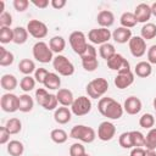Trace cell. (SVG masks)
Listing matches in <instances>:
<instances>
[{"label": "cell", "mask_w": 156, "mask_h": 156, "mask_svg": "<svg viewBox=\"0 0 156 156\" xmlns=\"http://www.w3.org/2000/svg\"><path fill=\"white\" fill-rule=\"evenodd\" d=\"M107 62V67L112 71H123V69H130V66H129V62L127 61V58H124L123 55L116 52L110 60L106 61Z\"/></svg>", "instance_id": "obj_15"}, {"label": "cell", "mask_w": 156, "mask_h": 156, "mask_svg": "<svg viewBox=\"0 0 156 156\" xmlns=\"http://www.w3.org/2000/svg\"><path fill=\"white\" fill-rule=\"evenodd\" d=\"M0 41L2 44L13 41V29L11 27H0Z\"/></svg>", "instance_id": "obj_39"}, {"label": "cell", "mask_w": 156, "mask_h": 156, "mask_svg": "<svg viewBox=\"0 0 156 156\" xmlns=\"http://www.w3.org/2000/svg\"><path fill=\"white\" fill-rule=\"evenodd\" d=\"M49 74V71L46 68H43V67H39L35 69L34 72V79L37 80V83L39 84H44V80L46 78V76Z\"/></svg>", "instance_id": "obj_44"}, {"label": "cell", "mask_w": 156, "mask_h": 156, "mask_svg": "<svg viewBox=\"0 0 156 156\" xmlns=\"http://www.w3.org/2000/svg\"><path fill=\"white\" fill-rule=\"evenodd\" d=\"M140 37L146 41V40H151L156 37V24L147 22L145 23L141 29H140Z\"/></svg>", "instance_id": "obj_31"}, {"label": "cell", "mask_w": 156, "mask_h": 156, "mask_svg": "<svg viewBox=\"0 0 156 156\" xmlns=\"http://www.w3.org/2000/svg\"><path fill=\"white\" fill-rule=\"evenodd\" d=\"M84 156H90V155H89V154H85V155H84Z\"/></svg>", "instance_id": "obj_56"}, {"label": "cell", "mask_w": 156, "mask_h": 156, "mask_svg": "<svg viewBox=\"0 0 156 156\" xmlns=\"http://www.w3.org/2000/svg\"><path fill=\"white\" fill-rule=\"evenodd\" d=\"M82 58V66L87 72H94L98 66H99V61H98V52L96 49L94 48V45L89 44L85 52L80 56Z\"/></svg>", "instance_id": "obj_7"}, {"label": "cell", "mask_w": 156, "mask_h": 156, "mask_svg": "<svg viewBox=\"0 0 156 156\" xmlns=\"http://www.w3.org/2000/svg\"><path fill=\"white\" fill-rule=\"evenodd\" d=\"M152 104H154V108H155V111H156V96L154 98V101H152Z\"/></svg>", "instance_id": "obj_55"}, {"label": "cell", "mask_w": 156, "mask_h": 156, "mask_svg": "<svg viewBox=\"0 0 156 156\" xmlns=\"http://www.w3.org/2000/svg\"><path fill=\"white\" fill-rule=\"evenodd\" d=\"M132 38V30L124 27H118L112 32V39L118 44H126L129 43Z\"/></svg>", "instance_id": "obj_18"}, {"label": "cell", "mask_w": 156, "mask_h": 156, "mask_svg": "<svg viewBox=\"0 0 156 156\" xmlns=\"http://www.w3.org/2000/svg\"><path fill=\"white\" fill-rule=\"evenodd\" d=\"M68 41H69V45H71L72 50H73L77 55H79V56H82V55L85 52V50H87V48H88V45H89V44L87 43V37H85V34H84L83 32H80V30H74V32H72V33L69 34Z\"/></svg>", "instance_id": "obj_6"}, {"label": "cell", "mask_w": 156, "mask_h": 156, "mask_svg": "<svg viewBox=\"0 0 156 156\" xmlns=\"http://www.w3.org/2000/svg\"><path fill=\"white\" fill-rule=\"evenodd\" d=\"M27 30L35 39H43L48 35V26L39 20H30L27 23Z\"/></svg>", "instance_id": "obj_11"}, {"label": "cell", "mask_w": 156, "mask_h": 156, "mask_svg": "<svg viewBox=\"0 0 156 156\" xmlns=\"http://www.w3.org/2000/svg\"><path fill=\"white\" fill-rule=\"evenodd\" d=\"M111 37H112V33L110 32V29L108 28H101V27L90 29L88 33V39L93 44H96V45H102V44L108 43Z\"/></svg>", "instance_id": "obj_9"}, {"label": "cell", "mask_w": 156, "mask_h": 156, "mask_svg": "<svg viewBox=\"0 0 156 156\" xmlns=\"http://www.w3.org/2000/svg\"><path fill=\"white\" fill-rule=\"evenodd\" d=\"M134 73L140 77V78H147L151 76L152 73V67H151V63H149L147 61H140L135 65V68H134Z\"/></svg>", "instance_id": "obj_24"}, {"label": "cell", "mask_w": 156, "mask_h": 156, "mask_svg": "<svg viewBox=\"0 0 156 156\" xmlns=\"http://www.w3.org/2000/svg\"><path fill=\"white\" fill-rule=\"evenodd\" d=\"M113 83L118 89H121V90L126 89L134 83V73L132 72V69L119 71V72H117V76L115 77Z\"/></svg>", "instance_id": "obj_13"}, {"label": "cell", "mask_w": 156, "mask_h": 156, "mask_svg": "<svg viewBox=\"0 0 156 156\" xmlns=\"http://www.w3.org/2000/svg\"><path fill=\"white\" fill-rule=\"evenodd\" d=\"M115 54H116V49H115V45L111 44V43L102 44L99 48V55H100V57L104 58V60H106V61L110 60Z\"/></svg>", "instance_id": "obj_32"}, {"label": "cell", "mask_w": 156, "mask_h": 156, "mask_svg": "<svg viewBox=\"0 0 156 156\" xmlns=\"http://www.w3.org/2000/svg\"><path fill=\"white\" fill-rule=\"evenodd\" d=\"M118 143L123 149H133V144H132L129 132H123L118 138Z\"/></svg>", "instance_id": "obj_42"}, {"label": "cell", "mask_w": 156, "mask_h": 156, "mask_svg": "<svg viewBox=\"0 0 156 156\" xmlns=\"http://www.w3.org/2000/svg\"><path fill=\"white\" fill-rule=\"evenodd\" d=\"M134 16L138 21V23H147V21L151 18L152 13H151V7L150 5L141 2L139 5H136L135 10H134Z\"/></svg>", "instance_id": "obj_16"}, {"label": "cell", "mask_w": 156, "mask_h": 156, "mask_svg": "<svg viewBox=\"0 0 156 156\" xmlns=\"http://www.w3.org/2000/svg\"><path fill=\"white\" fill-rule=\"evenodd\" d=\"M15 61V55L6 50L4 46H0V66L2 67H7V66H11Z\"/></svg>", "instance_id": "obj_33"}, {"label": "cell", "mask_w": 156, "mask_h": 156, "mask_svg": "<svg viewBox=\"0 0 156 156\" xmlns=\"http://www.w3.org/2000/svg\"><path fill=\"white\" fill-rule=\"evenodd\" d=\"M145 156H156L155 150H145Z\"/></svg>", "instance_id": "obj_52"}, {"label": "cell", "mask_w": 156, "mask_h": 156, "mask_svg": "<svg viewBox=\"0 0 156 156\" xmlns=\"http://www.w3.org/2000/svg\"><path fill=\"white\" fill-rule=\"evenodd\" d=\"M35 63L30 58H22L18 63V71L23 73L24 76H30L32 73L35 72Z\"/></svg>", "instance_id": "obj_27"}, {"label": "cell", "mask_w": 156, "mask_h": 156, "mask_svg": "<svg viewBox=\"0 0 156 156\" xmlns=\"http://www.w3.org/2000/svg\"><path fill=\"white\" fill-rule=\"evenodd\" d=\"M130 139L133 147H141L145 145V135L139 130H130Z\"/></svg>", "instance_id": "obj_37"}, {"label": "cell", "mask_w": 156, "mask_h": 156, "mask_svg": "<svg viewBox=\"0 0 156 156\" xmlns=\"http://www.w3.org/2000/svg\"><path fill=\"white\" fill-rule=\"evenodd\" d=\"M28 30L24 27H16L13 28V43L17 45H22L28 40Z\"/></svg>", "instance_id": "obj_29"}, {"label": "cell", "mask_w": 156, "mask_h": 156, "mask_svg": "<svg viewBox=\"0 0 156 156\" xmlns=\"http://www.w3.org/2000/svg\"><path fill=\"white\" fill-rule=\"evenodd\" d=\"M155 124V117L151 113H144L140 118H139V126L141 128L145 129H151Z\"/></svg>", "instance_id": "obj_40"}, {"label": "cell", "mask_w": 156, "mask_h": 156, "mask_svg": "<svg viewBox=\"0 0 156 156\" xmlns=\"http://www.w3.org/2000/svg\"><path fill=\"white\" fill-rule=\"evenodd\" d=\"M35 83L37 80L34 79V77L30 76H24L21 80H20V88L24 91V93H29L35 88Z\"/></svg>", "instance_id": "obj_36"}, {"label": "cell", "mask_w": 156, "mask_h": 156, "mask_svg": "<svg viewBox=\"0 0 156 156\" xmlns=\"http://www.w3.org/2000/svg\"><path fill=\"white\" fill-rule=\"evenodd\" d=\"M69 136L76 140H79L82 143L90 144L95 140L96 133L91 127H88L84 124H77V126L72 127V129L69 132Z\"/></svg>", "instance_id": "obj_3"}, {"label": "cell", "mask_w": 156, "mask_h": 156, "mask_svg": "<svg viewBox=\"0 0 156 156\" xmlns=\"http://www.w3.org/2000/svg\"><path fill=\"white\" fill-rule=\"evenodd\" d=\"M141 107H143V104H141V100L136 96H129L126 99L124 104H123V110L128 113V115H136L141 111Z\"/></svg>", "instance_id": "obj_17"}, {"label": "cell", "mask_w": 156, "mask_h": 156, "mask_svg": "<svg viewBox=\"0 0 156 156\" xmlns=\"http://www.w3.org/2000/svg\"><path fill=\"white\" fill-rule=\"evenodd\" d=\"M98 110L104 117H107L108 119H119L124 112L123 106L118 101L108 96L101 98L99 100Z\"/></svg>", "instance_id": "obj_1"}, {"label": "cell", "mask_w": 156, "mask_h": 156, "mask_svg": "<svg viewBox=\"0 0 156 156\" xmlns=\"http://www.w3.org/2000/svg\"><path fill=\"white\" fill-rule=\"evenodd\" d=\"M85 154V147L82 143H74L69 147V156H84Z\"/></svg>", "instance_id": "obj_43"}, {"label": "cell", "mask_w": 156, "mask_h": 156, "mask_svg": "<svg viewBox=\"0 0 156 156\" xmlns=\"http://www.w3.org/2000/svg\"><path fill=\"white\" fill-rule=\"evenodd\" d=\"M50 5L55 9V10H61L62 7L66 6V0H51Z\"/></svg>", "instance_id": "obj_50"}, {"label": "cell", "mask_w": 156, "mask_h": 156, "mask_svg": "<svg viewBox=\"0 0 156 156\" xmlns=\"http://www.w3.org/2000/svg\"><path fill=\"white\" fill-rule=\"evenodd\" d=\"M18 99H20V104H18V111L27 113V112H30V111L33 110L34 101H33V98H32L29 94L24 93V94L20 95V98H18Z\"/></svg>", "instance_id": "obj_25"}, {"label": "cell", "mask_w": 156, "mask_h": 156, "mask_svg": "<svg viewBox=\"0 0 156 156\" xmlns=\"http://www.w3.org/2000/svg\"><path fill=\"white\" fill-rule=\"evenodd\" d=\"M146 150H156V128H151L145 135V145Z\"/></svg>", "instance_id": "obj_38"}, {"label": "cell", "mask_w": 156, "mask_h": 156, "mask_svg": "<svg viewBox=\"0 0 156 156\" xmlns=\"http://www.w3.org/2000/svg\"><path fill=\"white\" fill-rule=\"evenodd\" d=\"M5 12V2L2 0H0V15Z\"/></svg>", "instance_id": "obj_54"}, {"label": "cell", "mask_w": 156, "mask_h": 156, "mask_svg": "<svg viewBox=\"0 0 156 156\" xmlns=\"http://www.w3.org/2000/svg\"><path fill=\"white\" fill-rule=\"evenodd\" d=\"M130 156H145V149L143 147H133L130 151Z\"/></svg>", "instance_id": "obj_51"}, {"label": "cell", "mask_w": 156, "mask_h": 156, "mask_svg": "<svg viewBox=\"0 0 156 156\" xmlns=\"http://www.w3.org/2000/svg\"><path fill=\"white\" fill-rule=\"evenodd\" d=\"M49 46L52 52L60 55V52H62L66 48V40L61 35H55L49 40Z\"/></svg>", "instance_id": "obj_26"}, {"label": "cell", "mask_w": 156, "mask_h": 156, "mask_svg": "<svg viewBox=\"0 0 156 156\" xmlns=\"http://www.w3.org/2000/svg\"><path fill=\"white\" fill-rule=\"evenodd\" d=\"M20 96H17L13 93H5L2 94L0 99V106L4 112L13 113L18 111V104H20Z\"/></svg>", "instance_id": "obj_10"}, {"label": "cell", "mask_w": 156, "mask_h": 156, "mask_svg": "<svg viewBox=\"0 0 156 156\" xmlns=\"http://www.w3.org/2000/svg\"><path fill=\"white\" fill-rule=\"evenodd\" d=\"M50 138H51V140H52L54 143H56V144H63V143L67 141L68 134L66 133V130H63V129H61V128H55V129L51 130Z\"/></svg>", "instance_id": "obj_34"}, {"label": "cell", "mask_w": 156, "mask_h": 156, "mask_svg": "<svg viewBox=\"0 0 156 156\" xmlns=\"http://www.w3.org/2000/svg\"><path fill=\"white\" fill-rule=\"evenodd\" d=\"M96 21L101 28H110L115 23V15L108 10H102L98 13Z\"/></svg>", "instance_id": "obj_20"}, {"label": "cell", "mask_w": 156, "mask_h": 156, "mask_svg": "<svg viewBox=\"0 0 156 156\" xmlns=\"http://www.w3.org/2000/svg\"><path fill=\"white\" fill-rule=\"evenodd\" d=\"M30 2L38 9H46L49 6V4H50L49 0H32Z\"/></svg>", "instance_id": "obj_49"}, {"label": "cell", "mask_w": 156, "mask_h": 156, "mask_svg": "<svg viewBox=\"0 0 156 156\" xmlns=\"http://www.w3.org/2000/svg\"><path fill=\"white\" fill-rule=\"evenodd\" d=\"M12 24V16L10 12L5 11L0 15V27H11Z\"/></svg>", "instance_id": "obj_45"}, {"label": "cell", "mask_w": 156, "mask_h": 156, "mask_svg": "<svg viewBox=\"0 0 156 156\" xmlns=\"http://www.w3.org/2000/svg\"><path fill=\"white\" fill-rule=\"evenodd\" d=\"M146 56H147V62H149V63L156 65V44L151 45V46L147 49Z\"/></svg>", "instance_id": "obj_47"}, {"label": "cell", "mask_w": 156, "mask_h": 156, "mask_svg": "<svg viewBox=\"0 0 156 156\" xmlns=\"http://www.w3.org/2000/svg\"><path fill=\"white\" fill-rule=\"evenodd\" d=\"M57 101L61 106H65V107H68L73 104L74 101V96H73V93L69 90V89H66V88H61L58 89L57 94Z\"/></svg>", "instance_id": "obj_21"}, {"label": "cell", "mask_w": 156, "mask_h": 156, "mask_svg": "<svg viewBox=\"0 0 156 156\" xmlns=\"http://www.w3.org/2000/svg\"><path fill=\"white\" fill-rule=\"evenodd\" d=\"M45 89H50V90H58V88L61 87V78L57 73L54 72H49V74L46 76L44 84Z\"/></svg>", "instance_id": "obj_23"}, {"label": "cell", "mask_w": 156, "mask_h": 156, "mask_svg": "<svg viewBox=\"0 0 156 156\" xmlns=\"http://www.w3.org/2000/svg\"><path fill=\"white\" fill-rule=\"evenodd\" d=\"M0 85H1V88H2L4 90L11 93L12 90H15V89L17 88L18 80H17V78H16L13 74L6 73V74H4V76L1 77V79H0Z\"/></svg>", "instance_id": "obj_22"}, {"label": "cell", "mask_w": 156, "mask_h": 156, "mask_svg": "<svg viewBox=\"0 0 156 156\" xmlns=\"http://www.w3.org/2000/svg\"><path fill=\"white\" fill-rule=\"evenodd\" d=\"M71 118H72V111L68 107L61 106L57 107L54 112V119L58 124H66L71 121Z\"/></svg>", "instance_id": "obj_19"}, {"label": "cell", "mask_w": 156, "mask_h": 156, "mask_svg": "<svg viewBox=\"0 0 156 156\" xmlns=\"http://www.w3.org/2000/svg\"><path fill=\"white\" fill-rule=\"evenodd\" d=\"M33 57L40 63H49L54 60V52L45 41H37L32 49Z\"/></svg>", "instance_id": "obj_4"}, {"label": "cell", "mask_w": 156, "mask_h": 156, "mask_svg": "<svg viewBox=\"0 0 156 156\" xmlns=\"http://www.w3.org/2000/svg\"><path fill=\"white\" fill-rule=\"evenodd\" d=\"M119 23H121V27H124V28L130 29V28H133V27L136 26L138 21H136V18L134 16V12H128L127 11V12H123L121 15Z\"/></svg>", "instance_id": "obj_28"}, {"label": "cell", "mask_w": 156, "mask_h": 156, "mask_svg": "<svg viewBox=\"0 0 156 156\" xmlns=\"http://www.w3.org/2000/svg\"><path fill=\"white\" fill-rule=\"evenodd\" d=\"M150 7H151V13H152V16L156 17V1H155Z\"/></svg>", "instance_id": "obj_53"}, {"label": "cell", "mask_w": 156, "mask_h": 156, "mask_svg": "<svg viewBox=\"0 0 156 156\" xmlns=\"http://www.w3.org/2000/svg\"><path fill=\"white\" fill-rule=\"evenodd\" d=\"M5 128L7 129V132H9L11 135L18 134V133L21 132V129H22V122H21L18 118H16V117L10 118V119H7V122H6V124H5Z\"/></svg>", "instance_id": "obj_35"}, {"label": "cell", "mask_w": 156, "mask_h": 156, "mask_svg": "<svg viewBox=\"0 0 156 156\" xmlns=\"http://www.w3.org/2000/svg\"><path fill=\"white\" fill-rule=\"evenodd\" d=\"M10 133L7 132V129L5 128V126L0 127V144L1 145H5L10 141Z\"/></svg>", "instance_id": "obj_48"}, {"label": "cell", "mask_w": 156, "mask_h": 156, "mask_svg": "<svg viewBox=\"0 0 156 156\" xmlns=\"http://www.w3.org/2000/svg\"><path fill=\"white\" fill-rule=\"evenodd\" d=\"M49 95H50V94L48 93V90H46L45 88H38V89L35 90V100H37V102H38L41 107L45 105V102H46Z\"/></svg>", "instance_id": "obj_41"}, {"label": "cell", "mask_w": 156, "mask_h": 156, "mask_svg": "<svg viewBox=\"0 0 156 156\" xmlns=\"http://www.w3.org/2000/svg\"><path fill=\"white\" fill-rule=\"evenodd\" d=\"M52 67L57 72L58 76L69 77L74 73V66L73 63L63 55H57L52 60Z\"/></svg>", "instance_id": "obj_5"}, {"label": "cell", "mask_w": 156, "mask_h": 156, "mask_svg": "<svg viewBox=\"0 0 156 156\" xmlns=\"http://www.w3.org/2000/svg\"><path fill=\"white\" fill-rule=\"evenodd\" d=\"M116 134V127L110 121H104L98 127V138L101 141H110Z\"/></svg>", "instance_id": "obj_14"}, {"label": "cell", "mask_w": 156, "mask_h": 156, "mask_svg": "<svg viewBox=\"0 0 156 156\" xmlns=\"http://www.w3.org/2000/svg\"><path fill=\"white\" fill-rule=\"evenodd\" d=\"M7 152L11 156H22L24 152V145L20 140H10L7 143Z\"/></svg>", "instance_id": "obj_30"}, {"label": "cell", "mask_w": 156, "mask_h": 156, "mask_svg": "<svg viewBox=\"0 0 156 156\" xmlns=\"http://www.w3.org/2000/svg\"><path fill=\"white\" fill-rule=\"evenodd\" d=\"M129 51L134 57H143L146 52V41L140 37V35H135L132 37L129 43Z\"/></svg>", "instance_id": "obj_12"}, {"label": "cell", "mask_w": 156, "mask_h": 156, "mask_svg": "<svg viewBox=\"0 0 156 156\" xmlns=\"http://www.w3.org/2000/svg\"><path fill=\"white\" fill-rule=\"evenodd\" d=\"M29 6L28 0H13V7L17 12H24Z\"/></svg>", "instance_id": "obj_46"}, {"label": "cell", "mask_w": 156, "mask_h": 156, "mask_svg": "<svg viewBox=\"0 0 156 156\" xmlns=\"http://www.w3.org/2000/svg\"><path fill=\"white\" fill-rule=\"evenodd\" d=\"M71 111H72L73 115H76L78 117L88 115L91 111V100H90V98L84 96V95L76 98L73 104L71 105Z\"/></svg>", "instance_id": "obj_8"}, {"label": "cell", "mask_w": 156, "mask_h": 156, "mask_svg": "<svg viewBox=\"0 0 156 156\" xmlns=\"http://www.w3.org/2000/svg\"><path fill=\"white\" fill-rule=\"evenodd\" d=\"M108 90V82L105 78H95L90 80L87 87L85 91L90 99H101Z\"/></svg>", "instance_id": "obj_2"}]
</instances>
